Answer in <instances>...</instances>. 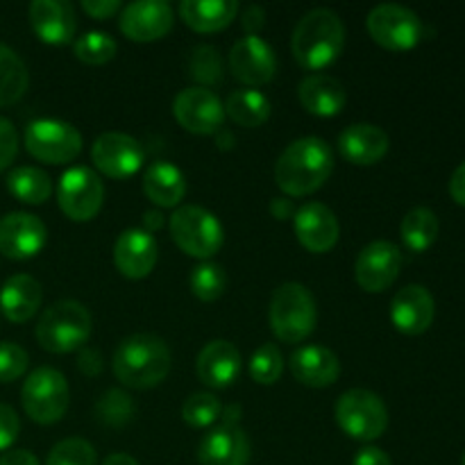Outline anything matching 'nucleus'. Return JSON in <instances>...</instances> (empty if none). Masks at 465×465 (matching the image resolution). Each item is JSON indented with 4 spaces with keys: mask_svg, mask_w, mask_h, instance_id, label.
Returning <instances> with one entry per match:
<instances>
[{
    "mask_svg": "<svg viewBox=\"0 0 465 465\" xmlns=\"http://www.w3.org/2000/svg\"><path fill=\"white\" fill-rule=\"evenodd\" d=\"M30 86L25 62L9 45L0 44V107L18 103Z\"/></svg>",
    "mask_w": 465,
    "mask_h": 465,
    "instance_id": "32",
    "label": "nucleus"
},
{
    "mask_svg": "<svg viewBox=\"0 0 465 465\" xmlns=\"http://www.w3.org/2000/svg\"><path fill=\"white\" fill-rule=\"evenodd\" d=\"M239 14V3L236 0H184L180 3V16L191 30L200 35L209 32H221Z\"/></svg>",
    "mask_w": 465,
    "mask_h": 465,
    "instance_id": "29",
    "label": "nucleus"
},
{
    "mask_svg": "<svg viewBox=\"0 0 465 465\" xmlns=\"http://www.w3.org/2000/svg\"><path fill=\"white\" fill-rule=\"evenodd\" d=\"M21 402L27 418L36 425H54L62 420L71 402L66 377L54 368H36L23 384Z\"/></svg>",
    "mask_w": 465,
    "mask_h": 465,
    "instance_id": "8",
    "label": "nucleus"
},
{
    "mask_svg": "<svg viewBox=\"0 0 465 465\" xmlns=\"http://www.w3.org/2000/svg\"><path fill=\"white\" fill-rule=\"evenodd\" d=\"M143 193L159 209L177 207L186 195L184 173L171 162L150 163L143 173Z\"/></svg>",
    "mask_w": 465,
    "mask_h": 465,
    "instance_id": "28",
    "label": "nucleus"
},
{
    "mask_svg": "<svg viewBox=\"0 0 465 465\" xmlns=\"http://www.w3.org/2000/svg\"><path fill=\"white\" fill-rule=\"evenodd\" d=\"M225 116L241 127H259L271 118V100L257 89H236L225 100Z\"/></svg>",
    "mask_w": 465,
    "mask_h": 465,
    "instance_id": "30",
    "label": "nucleus"
},
{
    "mask_svg": "<svg viewBox=\"0 0 465 465\" xmlns=\"http://www.w3.org/2000/svg\"><path fill=\"white\" fill-rule=\"evenodd\" d=\"M189 284L195 298L203 300V302H213V300H218L225 293L227 272L218 263L204 262L191 271Z\"/></svg>",
    "mask_w": 465,
    "mask_h": 465,
    "instance_id": "36",
    "label": "nucleus"
},
{
    "mask_svg": "<svg viewBox=\"0 0 465 465\" xmlns=\"http://www.w3.org/2000/svg\"><path fill=\"white\" fill-rule=\"evenodd\" d=\"M221 413V402H218V398H213L212 393H193L184 400V404H182V418H184L186 425L193 427V430L212 427L213 422H218Z\"/></svg>",
    "mask_w": 465,
    "mask_h": 465,
    "instance_id": "38",
    "label": "nucleus"
},
{
    "mask_svg": "<svg viewBox=\"0 0 465 465\" xmlns=\"http://www.w3.org/2000/svg\"><path fill=\"white\" fill-rule=\"evenodd\" d=\"M25 150L41 163H68L82 153V134L75 125L57 118H39L25 130Z\"/></svg>",
    "mask_w": 465,
    "mask_h": 465,
    "instance_id": "10",
    "label": "nucleus"
},
{
    "mask_svg": "<svg viewBox=\"0 0 465 465\" xmlns=\"http://www.w3.org/2000/svg\"><path fill=\"white\" fill-rule=\"evenodd\" d=\"M27 352L16 343H9L3 341L0 343V384H9V381L23 377V372L27 371Z\"/></svg>",
    "mask_w": 465,
    "mask_h": 465,
    "instance_id": "41",
    "label": "nucleus"
},
{
    "mask_svg": "<svg viewBox=\"0 0 465 465\" xmlns=\"http://www.w3.org/2000/svg\"><path fill=\"white\" fill-rule=\"evenodd\" d=\"M271 330L282 343H302L318 322L316 300L312 291L298 282L277 286L268 304Z\"/></svg>",
    "mask_w": 465,
    "mask_h": 465,
    "instance_id": "4",
    "label": "nucleus"
},
{
    "mask_svg": "<svg viewBox=\"0 0 465 465\" xmlns=\"http://www.w3.org/2000/svg\"><path fill=\"white\" fill-rule=\"evenodd\" d=\"M189 75L195 82H200L204 89L218 84L223 80V59L218 48H213V45H198L193 54H191Z\"/></svg>",
    "mask_w": 465,
    "mask_h": 465,
    "instance_id": "39",
    "label": "nucleus"
},
{
    "mask_svg": "<svg viewBox=\"0 0 465 465\" xmlns=\"http://www.w3.org/2000/svg\"><path fill=\"white\" fill-rule=\"evenodd\" d=\"M334 171V153L327 141L304 136L286 145L275 163V182L291 198L312 195L330 180Z\"/></svg>",
    "mask_w": 465,
    "mask_h": 465,
    "instance_id": "1",
    "label": "nucleus"
},
{
    "mask_svg": "<svg viewBox=\"0 0 465 465\" xmlns=\"http://www.w3.org/2000/svg\"><path fill=\"white\" fill-rule=\"evenodd\" d=\"M59 209L71 221L86 223L94 221L104 203V186L100 177L91 168L75 166L68 168L57 184Z\"/></svg>",
    "mask_w": 465,
    "mask_h": 465,
    "instance_id": "11",
    "label": "nucleus"
},
{
    "mask_svg": "<svg viewBox=\"0 0 465 465\" xmlns=\"http://www.w3.org/2000/svg\"><path fill=\"white\" fill-rule=\"evenodd\" d=\"M352 465H393V463H391V457L384 452V450L368 445V448L359 450Z\"/></svg>",
    "mask_w": 465,
    "mask_h": 465,
    "instance_id": "47",
    "label": "nucleus"
},
{
    "mask_svg": "<svg viewBox=\"0 0 465 465\" xmlns=\"http://www.w3.org/2000/svg\"><path fill=\"white\" fill-rule=\"evenodd\" d=\"M91 336V313L77 300H59L41 313L36 341L45 352L68 354L82 350Z\"/></svg>",
    "mask_w": 465,
    "mask_h": 465,
    "instance_id": "5",
    "label": "nucleus"
},
{
    "mask_svg": "<svg viewBox=\"0 0 465 465\" xmlns=\"http://www.w3.org/2000/svg\"><path fill=\"white\" fill-rule=\"evenodd\" d=\"M7 189L18 203L44 204L53 195V180L41 168L18 166L7 175Z\"/></svg>",
    "mask_w": 465,
    "mask_h": 465,
    "instance_id": "31",
    "label": "nucleus"
},
{
    "mask_svg": "<svg viewBox=\"0 0 465 465\" xmlns=\"http://www.w3.org/2000/svg\"><path fill=\"white\" fill-rule=\"evenodd\" d=\"M345 45V25L334 9L316 7L304 14L291 36L295 62L307 71H321L334 64Z\"/></svg>",
    "mask_w": 465,
    "mask_h": 465,
    "instance_id": "2",
    "label": "nucleus"
},
{
    "mask_svg": "<svg viewBox=\"0 0 465 465\" xmlns=\"http://www.w3.org/2000/svg\"><path fill=\"white\" fill-rule=\"evenodd\" d=\"M450 195L454 198V203L465 207V162L452 173V180H450Z\"/></svg>",
    "mask_w": 465,
    "mask_h": 465,
    "instance_id": "48",
    "label": "nucleus"
},
{
    "mask_svg": "<svg viewBox=\"0 0 465 465\" xmlns=\"http://www.w3.org/2000/svg\"><path fill=\"white\" fill-rule=\"evenodd\" d=\"M284 372V357L282 350L272 343H263L262 348L254 350L250 359V377L259 386H272Z\"/></svg>",
    "mask_w": 465,
    "mask_h": 465,
    "instance_id": "37",
    "label": "nucleus"
},
{
    "mask_svg": "<svg viewBox=\"0 0 465 465\" xmlns=\"http://www.w3.org/2000/svg\"><path fill=\"white\" fill-rule=\"evenodd\" d=\"M230 68L248 89L268 84L277 73L275 50L262 36H241L230 50Z\"/></svg>",
    "mask_w": 465,
    "mask_h": 465,
    "instance_id": "17",
    "label": "nucleus"
},
{
    "mask_svg": "<svg viewBox=\"0 0 465 465\" xmlns=\"http://www.w3.org/2000/svg\"><path fill=\"white\" fill-rule=\"evenodd\" d=\"M295 236L300 245L313 254L330 252L341 236V225L336 213L322 203H307L295 209L293 216Z\"/></svg>",
    "mask_w": 465,
    "mask_h": 465,
    "instance_id": "19",
    "label": "nucleus"
},
{
    "mask_svg": "<svg viewBox=\"0 0 465 465\" xmlns=\"http://www.w3.org/2000/svg\"><path fill=\"white\" fill-rule=\"evenodd\" d=\"M336 425L345 436L361 443L377 440L389 427V411L381 398L366 389H350L336 400Z\"/></svg>",
    "mask_w": 465,
    "mask_h": 465,
    "instance_id": "7",
    "label": "nucleus"
},
{
    "mask_svg": "<svg viewBox=\"0 0 465 465\" xmlns=\"http://www.w3.org/2000/svg\"><path fill=\"white\" fill-rule=\"evenodd\" d=\"M0 465H39L36 457L27 450H7L0 457Z\"/></svg>",
    "mask_w": 465,
    "mask_h": 465,
    "instance_id": "49",
    "label": "nucleus"
},
{
    "mask_svg": "<svg viewBox=\"0 0 465 465\" xmlns=\"http://www.w3.org/2000/svg\"><path fill=\"white\" fill-rule=\"evenodd\" d=\"M168 227H171V236L177 248L195 259L213 257L225 239V232H223L216 213L198 207V204L177 207L168 221Z\"/></svg>",
    "mask_w": 465,
    "mask_h": 465,
    "instance_id": "6",
    "label": "nucleus"
},
{
    "mask_svg": "<svg viewBox=\"0 0 465 465\" xmlns=\"http://www.w3.org/2000/svg\"><path fill=\"white\" fill-rule=\"evenodd\" d=\"M389 134L371 123H354L339 134V150L354 166H372L389 153Z\"/></svg>",
    "mask_w": 465,
    "mask_h": 465,
    "instance_id": "25",
    "label": "nucleus"
},
{
    "mask_svg": "<svg viewBox=\"0 0 465 465\" xmlns=\"http://www.w3.org/2000/svg\"><path fill=\"white\" fill-rule=\"evenodd\" d=\"M48 230L35 213L12 212L0 218V254L16 262L36 257L45 248Z\"/></svg>",
    "mask_w": 465,
    "mask_h": 465,
    "instance_id": "18",
    "label": "nucleus"
},
{
    "mask_svg": "<svg viewBox=\"0 0 465 465\" xmlns=\"http://www.w3.org/2000/svg\"><path fill=\"white\" fill-rule=\"evenodd\" d=\"M16 154H18L16 127L12 125V121L0 116V171L9 168V163L16 159Z\"/></svg>",
    "mask_w": 465,
    "mask_h": 465,
    "instance_id": "42",
    "label": "nucleus"
},
{
    "mask_svg": "<svg viewBox=\"0 0 465 465\" xmlns=\"http://www.w3.org/2000/svg\"><path fill=\"white\" fill-rule=\"evenodd\" d=\"M73 50H75V57L86 66H103L116 57L118 44L107 32L91 30L75 41Z\"/></svg>",
    "mask_w": 465,
    "mask_h": 465,
    "instance_id": "34",
    "label": "nucleus"
},
{
    "mask_svg": "<svg viewBox=\"0 0 465 465\" xmlns=\"http://www.w3.org/2000/svg\"><path fill=\"white\" fill-rule=\"evenodd\" d=\"M45 465H98V454L89 440L66 439L50 450Z\"/></svg>",
    "mask_w": 465,
    "mask_h": 465,
    "instance_id": "40",
    "label": "nucleus"
},
{
    "mask_svg": "<svg viewBox=\"0 0 465 465\" xmlns=\"http://www.w3.org/2000/svg\"><path fill=\"white\" fill-rule=\"evenodd\" d=\"M27 14L32 30L44 44L66 45L75 36L77 16L66 0H35Z\"/></svg>",
    "mask_w": 465,
    "mask_h": 465,
    "instance_id": "22",
    "label": "nucleus"
},
{
    "mask_svg": "<svg viewBox=\"0 0 465 465\" xmlns=\"http://www.w3.org/2000/svg\"><path fill=\"white\" fill-rule=\"evenodd\" d=\"M298 98L309 114L321 118L339 116L345 107V89L336 77L312 73L298 84Z\"/></svg>",
    "mask_w": 465,
    "mask_h": 465,
    "instance_id": "26",
    "label": "nucleus"
},
{
    "mask_svg": "<svg viewBox=\"0 0 465 465\" xmlns=\"http://www.w3.org/2000/svg\"><path fill=\"white\" fill-rule=\"evenodd\" d=\"M241 23H243L245 36H259V32L266 25V12L259 5H250V7H245Z\"/></svg>",
    "mask_w": 465,
    "mask_h": 465,
    "instance_id": "45",
    "label": "nucleus"
},
{
    "mask_svg": "<svg viewBox=\"0 0 465 465\" xmlns=\"http://www.w3.org/2000/svg\"><path fill=\"white\" fill-rule=\"evenodd\" d=\"M95 418H98L100 425L116 427V430L118 427H125L134 418V402L121 389H109L95 402Z\"/></svg>",
    "mask_w": 465,
    "mask_h": 465,
    "instance_id": "35",
    "label": "nucleus"
},
{
    "mask_svg": "<svg viewBox=\"0 0 465 465\" xmlns=\"http://www.w3.org/2000/svg\"><path fill=\"white\" fill-rule=\"evenodd\" d=\"M77 366H80V371L84 372L86 377H95L100 375V371H103V359H100V352L94 348H82L80 350V357H77Z\"/></svg>",
    "mask_w": 465,
    "mask_h": 465,
    "instance_id": "46",
    "label": "nucleus"
},
{
    "mask_svg": "<svg viewBox=\"0 0 465 465\" xmlns=\"http://www.w3.org/2000/svg\"><path fill=\"white\" fill-rule=\"evenodd\" d=\"M271 212L277 221H286V218H293L295 216V209L291 204V200L286 198H275L271 203Z\"/></svg>",
    "mask_w": 465,
    "mask_h": 465,
    "instance_id": "50",
    "label": "nucleus"
},
{
    "mask_svg": "<svg viewBox=\"0 0 465 465\" xmlns=\"http://www.w3.org/2000/svg\"><path fill=\"white\" fill-rule=\"evenodd\" d=\"M436 304L430 291L420 284H409L398 291L391 302V322L407 336L425 334L434 322Z\"/></svg>",
    "mask_w": 465,
    "mask_h": 465,
    "instance_id": "21",
    "label": "nucleus"
},
{
    "mask_svg": "<svg viewBox=\"0 0 465 465\" xmlns=\"http://www.w3.org/2000/svg\"><path fill=\"white\" fill-rule=\"evenodd\" d=\"M402 271V252L391 241H372L354 262V280L366 293H381L395 284Z\"/></svg>",
    "mask_w": 465,
    "mask_h": 465,
    "instance_id": "15",
    "label": "nucleus"
},
{
    "mask_svg": "<svg viewBox=\"0 0 465 465\" xmlns=\"http://www.w3.org/2000/svg\"><path fill=\"white\" fill-rule=\"evenodd\" d=\"M112 366L123 386L148 391L162 384L171 372V350L154 334H132L116 348Z\"/></svg>",
    "mask_w": 465,
    "mask_h": 465,
    "instance_id": "3",
    "label": "nucleus"
},
{
    "mask_svg": "<svg viewBox=\"0 0 465 465\" xmlns=\"http://www.w3.org/2000/svg\"><path fill=\"white\" fill-rule=\"evenodd\" d=\"M159 262V245L141 227L125 230L114 245V263L127 280H145Z\"/></svg>",
    "mask_w": 465,
    "mask_h": 465,
    "instance_id": "20",
    "label": "nucleus"
},
{
    "mask_svg": "<svg viewBox=\"0 0 465 465\" xmlns=\"http://www.w3.org/2000/svg\"><path fill=\"white\" fill-rule=\"evenodd\" d=\"M80 7L95 21H107V18L116 16L121 12L123 5L118 0H82Z\"/></svg>",
    "mask_w": 465,
    "mask_h": 465,
    "instance_id": "44",
    "label": "nucleus"
},
{
    "mask_svg": "<svg viewBox=\"0 0 465 465\" xmlns=\"http://www.w3.org/2000/svg\"><path fill=\"white\" fill-rule=\"evenodd\" d=\"M175 12L166 0H136L121 9L118 27L123 35L136 44L163 39L173 30Z\"/></svg>",
    "mask_w": 465,
    "mask_h": 465,
    "instance_id": "16",
    "label": "nucleus"
},
{
    "mask_svg": "<svg viewBox=\"0 0 465 465\" xmlns=\"http://www.w3.org/2000/svg\"><path fill=\"white\" fill-rule=\"evenodd\" d=\"M103 465H139V463H136V459H132L130 454L116 452V454H109Z\"/></svg>",
    "mask_w": 465,
    "mask_h": 465,
    "instance_id": "52",
    "label": "nucleus"
},
{
    "mask_svg": "<svg viewBox=\"0 0 465 465\" xmlns=\"http://www.w3.org/2000/svg\"><path fill=\"white\" fill-rule=\"evenodd\" d=\"M289 368L300 384L312 389H327L341 375L339 357L322 345H304L295 350L289 359Z\"/></svg>",
    "mask_w": 465,
    "mask_h": 465,
    "instance_id": "24",
    "label": "nucleus"
},
{
    "mask_svg": "<svg viewBox=\"0 0 465 465\" xmlns=\"http://www.w3.org/2000/svg\"><path fill=\"white\" fill-rule=\"evenodd\" d=\"M173 116L191 134H218L225 125V107L212 89L189 86L173 100Z\"/></svg>",
    "mask_w": 465,
    "mask_h": 465,
    "instance_id": "12",
    "label": "nucleus"
},
{
    "mask_svg": "<svg viewBox=\"0 0 465 465\" xmlns=\"http://www.w3.org/2000/svg\"><path fill=\"white\" fill-rule=\"evenodd\" d=\"M241 354L236 345L230 341H209L198 354L195 372L198 380L209 389H227L239 380L241 372Z\"/></svg>",
    "mask_w": 465,
    "mask_h": 465,
    "instance_id": "23",
    "label": "nucleus"
},
{
    "mask_svg": "<svg viewBox=\"0 0 465 465\" xmlns=\"http://www.w3.org/2000/svg\"><path fill=\"white\" fill-rule=\"evenodd\" d=\"M366 27L372 41L391 53H404L420 44L422 23L413 9L404 5L384 3L371 9L366 18Z\"/></svg>",
    "mask_w": 465,
    "mask_h": 465,
    "instance_id": "9",
    "label": "nucleus"
},
{
    "mask_svg": "<svg viewBox=\"0 0 465 465\" xmlns=\"http://www.w3.org/2000/svg\"><path fill=\"white\" fill-rule=\"evenodd\" d=\"M239 407L225 411V422L213 427L198 445L200 465H248L250 440L239 427Z\"/></svg>",
    "mask_w": 465,
    "mask_h": 465,
    "instance_id": "14",
    "label": "nucleus"
},
{
    "mask_svg": "<svg viewBox=\"0 0 465 465\" xmlns=\"http://www.w3.org/2000/svg\"><path fill=\"white\" fill-rule=\"evenodd\" d=\"M162 225H163V216L159 209H150V212L143 213V232L154 234L157 230H162Z\"/></svg>",
    "mask_w": 465,
    "mask_h": 465,
    "instance_id": "51",
    "label": "nucleus"
},
{
    "mask_svg": "<svg viewBox=\"0 0 465 465\" xmlns=\"http://www.w3.org/2000/svg\"><path fill=\"white\" fill-rule=\"evenodd\" d=\"M463 465H465V454H463Z\"/></svg>",
    "mask_w": 465,
    "mask_h": 465,
    "instance_id": "53",
    "label": "nucleus"
},
{
    "mask_svg": "<svg viewBox=\"0 0 465 465\" xmlns=\"http://www.w3.org/2000/svg\"><path fill=\"white\" fill-rule=\"evenodd\" d=\"M439 216L427 207H416L402 218L400 234L411 252H425L439 239Z\"/></svg>",
    "mask_w": 465,
    "mask_h": 465,
    "instance_id": "33",
    "label": "nucleus"
},
{
    "mask_svg": "<svg viewBox=\"0 0 465 465\" xmlns=\"http://www.w3.org/2000/svg\"><path fill=\"white\" fill-rule=\"evenodd\" d=\"M44 289L32 275H12L0 289V312L12 322H27L41 307Z\"/></svg>",
    "mask_w": 465,
    "mask_h": 465,
    "instance_id": "27",
    "label": "nucleus"
},
{
    "mask_svg": "<svg viewBox=\"0 0 465 465\" xmlns=\"http://www.w3.org/2000/svg\"><path fill=\"white\" fill-rule=\"evenodd\" d=\"M21 431V420L9 404H0V452L9 450Z\"/></svg>",
    "mask_w": 465,
    "mask_h": 465,
    "instance_id": "43",
    "label": "nucleus"
},
{
    "mask_svg": "<svg viewBox=\"0 0 465 465\" xmlns=\"http://www.w3.org/2000/svg\"><path fill=\"white\" fill-rule=\"evenodd\" d=\"M143 148L139 141L123 132H104L91 145V162L112 180H127L143 166Z\"/></svg>",
    "mask_w": 465,
    "mask_h": 465,
    "instance_id": "13",
    "label": "nucleus"
}]
</instances>
